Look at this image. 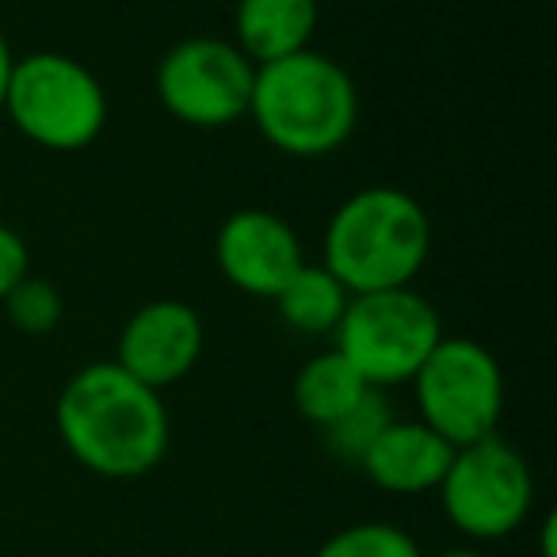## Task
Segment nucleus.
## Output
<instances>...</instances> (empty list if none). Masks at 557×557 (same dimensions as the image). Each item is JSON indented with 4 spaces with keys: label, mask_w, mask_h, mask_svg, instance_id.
<instances>
[{
    "label": "nucleus",
    "mask_w": 557,
    "mask_h": 557,
    "mask_svg": "<svg viewBox=\"0 0 557 557\" xmlns=\"http://www.w3.org/2000/svg\"><path fill=\"white\" fill-rule=\"evenodd\" d=\"M54 424L85 470L131 481L157 470L169 450V409L161 394L111 363H88L62 386Z\"/></svg>",
    "instance_id": "1"
},
{
    "label": "nucleus",
    "mask_w": 557,
    "mask_h": 557,
    "mask_svg": "<svg viewBox=\"0 0 557 557\" xmlns=\"http://www.w3.org/2000/svg\"><path fill=\"white\" fill-rule=\"evenodd\" d=\"M248 119L268 146L287 157H329L348 146L359 123V88L341 62L318 50H298L256 65Z\"/></svg>",
    "instance_id": "2"
},
{
    "label": "nucleus",
    "mask_w": 557,
    "mask_h": 557,
    "mask_svg": "<svg viewBox=\"0 0 557 557\" xmlns=\"http://www.w3.org/2000/svg\"><path fill=\"white\" fill-rule=\"evenodd\" d=\"M432 252V218L401 187H363L333 210L321 268L348 295L412 287Z\"/></svg>",
    "instance_id": "3"
},
{
    "label": "nucleus",
    "mask_w": 557,
    "mask_h": 557,
    "mask_svg": "<svg viewBox=\"0 0 557 557\" xmlns=\"http://www.w3.org/2000/svg\"><path fill=\"white\" fill-rule=\"evenodd\" d=\"M27 141L54 153L92 146L108 126V92L85 62L58 50L16 58L4 108Z\"/></svg>",
    "instance_id": "4"
},
{
    "label": "nucleus",
    "mask_w": 557,
    "mask_h": 557,
    "mask_svg": "<svg viewBox=\"0 0 557 557\" xmlns=\"http://www.w3.org/2000/svg\"><path fill=\"white\" fill-rule=\"evenodd\" d=\"M443 341V321L420 290L394 287L351 295L333 348L363 374L371 389L412 382L432 348Z\"/></svg>",
    "instance_id": "5"
},
{
    "label": "nucleus",
    "mask_w": 557,
    "mask_h": 557,
    "mask_svg": "<svg viewBox=\"0 0 557 557\" xmlns=\"http://www.w3.org/2000/svg\"><path fill=\"white\" fill-rule=\"evenodd\" d=\"M420 424H428L450 447H470L496 435L504 412V371L478 341L443 336L432 356L412 374Z\"/></svg>",
    "instance_id": "6"
},
{
    "label": "nucleus",
    "mask_w": 557,
    "mask_h": 557,
    "mask_svg": "<svg viewBox=\"0 0 557 557\" xmlns=\"http://www.w3.org/2000/svg\"><path fill=\"white\" fill-rule=\"evenodd\" d=\"M443 511L462 534L481 542L508 539L523 527L534 504V478L527 458L500 435L455 447L440 481Z\"/></svg>",
    "instance_id": "7"
},
{
    "label": "nucleus",
    "mask_w": 557,
    "mask_h": 557,
    "mask_svg": "<svg viewBox=\"0 0 557 557\" xmlns=\"http://www.w3.org/2000/svg\"><path fill=\"white\" fill-rule=\"evenodd\" d=\"M256 65L237 42L195 35L184 39L157 65V100L176 123L199 131H222L248 119Z\"/></svg>",
    "instance_id": "8"
},
{
    "label": "nucleus",
    "mask_w": 557,
    "mask_h": 557,
    "mask_svg": "<svg viewBox=\"0 0 557 557\" xmlns=\"http://www.w3.org/2000/svg\"><path fill=\"white\" fill-rule=\"evenodd\" d=\"M218 271L233 287L256 298H275L287 278L306 263L302 240L287 218L263 207H240L214 237Z\"/></svg>",
    "instance_id": "9"
},
{
    "label": "nucleus",
    "mask_w": 557,
    "mask_h": 557,
    "mask_svg": "<svg viewBox=\"0 0 557 557\" xmlns=\"http://www.w3.org/2000/svg\"><path fill=\"white\" fill-rule=\"evenodd\" d=\"M202 318L180 298H157L131 313L115 344V363L141 386H176L195 371L202 356Z\"/></svg>",
    "instance_id": "10"
},
{
    "label": "nucleus",
    "mask_w": 557,
    "mask_h": 557,
    "mask_svg": "<svg viewBox=\"0 0 557 557\" xmlns=\"http://www.w3.org/2000/svg\"><path fill=\"white\" fill-rule=\"evenodd\" d=\"M455 447L443 435H435L420 420H389L382 435L371 443L359 470L374 481L379 488L397 496H420L440 488L447 473Z\"/></svg>",
    "instance_id": "11"
},
{
    "label": "nucleus",
    "mask_w": 557,
    "mask_h": 557,
    "mask_svg": "<svg viewBox=\"0 0 557 557\" xmlns=\"http://www.w3.org/2000/svg\"><path fill=\"white\" fill-rule=\"evenodd\" d=\"M318 16V0H237L233 42L252 65L278 62L298 50H310Z\"/></svg>",
    "instance_id": "12"
},
{
    "label": "nucleus",
    "mask_w": 557,
    "mask_h": 557,
    "mask_svg": "<svg viewBox=\"0 0 557 557\" xmlns=\"http://www.w3.org/2000/svg\"><path fill=\"white\" fill-rule=\"evenodd\" d=\"M367 382L348 359L336 348L318 351L302 363V371L295 374V409L302 412V420L318 428H329L333 420H341L351 405H359V397L367 394Z\"/></svg>",
    "instance_id": "13"
},
{
    "label": "nucleus",
    "mask_w": 557,
    "mask_h": 557,
    "mask_svg": "<svg viewBox=\"0 0 557 557\" xmlns=\"http://www.w3.org/2000/svg\"><path fill=\"white\" fill-rule=\"evenodd\" d=\"M348 298L351 295L341 287V278L333 271H325L321 263H302L271 302L295 333L333 336L344 310H348Z\"/></svg>",
    "instance_id": "14"
},
{
    "label": "nucleus",
    "mask_w": 557,
    "mask_h": 557,
    "mask_svg": "<svg viewBox=\"0 0 557 557\" xmlns=\"http://www.w3.org/2000/svg\"><path fill=\"white\" fill-rule=\"evenodd\" d=\"M389 420H394V412H389V401L382 397V389H367V394L359 397V405H351L341 420H333L329 428H321V435H325L329 455L341 458V462L359 466Z\"/></svg>",
    "instance_id": "15"
},
{
    "label": "nucleus",
    "mask_w": 557,
    "mask_h": 557,
    "mask_svg": "<svg viewBox=\"0 0 557 557\" xmlns=\"http://www.w3.org/2000/svg\"><path fill=\"white\" fill-rule=\"evenodd\" d=\"M0 306H4L9 321L24 336H50L58 325H62V318H65L62 290H58L50 278L32 275V271H27L16 287L4 295V302H0Z\"/></svg>",
    "instance_id": "16"
},
{
    "label": "nucleus",
    "mask_w": 557,
    "mask_h": 557,
    "mask_svg": "<svg viewBox=\"0 0 557 557\" xmlns=\"http://www.w3.org/2000/svg\"><path fill=\"white\" fill-rule=\"evenodd\" d=\"M318 557H424L420 546L394 523H356L321 542Z\"/></svg>",
    "instance_id": "17"
},
{
    "label": "nucleus",
    "mask_w": 557,
    "mask_h": 557,
    "mask_svg": "<svg viewBox=\"0 0 557 557\" xmlns=\"http://www.w3.org/2000/svg\"><path fill=\"white\" fill-rule=\"evenodd\" d=\"M32 271V252H27V240L20 237L12 225L0 222V302L16 287L20 278Z\"/></svg>",
    "instance_id": "18"
},
{
    "label": "nucleus",
    "mask_w": 557,
    "mask_h": 557,
    "mask_svg": "<svg viewBox=\"0 0 557 557\" xmlns=\"http://www.w3.org/2000/svg\"><path fill=\"white\" fill-rule=\"evenodd\" d=\"M12 65H16V54H12V47H9V35L0 32V108H4V92H9Z\"/></svg>",
    "instance_id": "19"
},
{
    "label": "nucleus",
    "mask_w": 557,
    "mask_h": 557,
    "mask_svg": "<svg viewBox=\"0 0 557 557\" xmlns=\"http://www.w3.org/2000/svg\"><path fill=\"white\" fill-rule=\"evenodd\" d=\"M542 557H554V516H546L542 523Z\"/></svg>",
    "instance_id": "20"
},
{
    "label": "nucleus",
    "mask_w": 557,
    "mask_h": 557,
    "mask_svg": "<svg viewBox=\"0 0 557 557\" xmlns=\"http://www.w3.org/2000/svg\"><path fill=\"white\" fill-rule=\"evenodd\" d=\"M435 557H485L481 549H466V546H458V549H443V554H435Z\"/></svg>",
    "instance_id": "21"
},
{
    "label": "nucleus",
    "mask_w": 557,
    "mask_h": 557,
    "mask_svg": "<svg viewBox=\"0 0 557 557\" xmlns=\"http://www.w3.org/2000/svg\"><path fill=\"white\" fill-rule=\"evenodd\" d=\"M382 4H394V0H382Z\"/></svg>",
    "instance_id": "22"
}]
</instances>
